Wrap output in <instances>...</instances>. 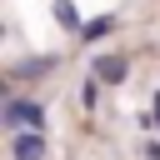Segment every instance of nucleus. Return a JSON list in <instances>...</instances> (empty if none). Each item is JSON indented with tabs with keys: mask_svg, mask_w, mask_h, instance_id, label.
I'll return each mask as SVG.
<instances>
[{
	"mask_svg": "<svg viewBox=\"0 0 160 160\" xmlns=\"http://www.w3.org/2000/svg\"><path fill=\"white\" fill-rule=\"evenodd\" d=\"M0 120H5L10 130H40V125H45V110H40L35 100H20V95H15V100H5V115H0Z\"/></svg>",
	"mask_w": 160,
	"mask_h": 160,
	"instance_id": "obj_1",
	"label": "nucleus"
},
{
	"mask_svg": "<svg viewBox=\"0 0 160 160\" xmlns=\"http://www.w3.org/2000/svg\"><path fill=\"white\" fill-rule=\"evenodd\" d=\"M10 155L15 160H45V135L40 130H15L10 135Z\"/></svg>",
	"mask_w": 160,
	"mask_h": 160,
	"instance_id": "obj_2",
	"label": "nucleus"
},
{
	"mask_svg": "<svg viewBox=\"0 0 160 160\" xmlns=\"http://www.w3.org/2000/svg\"><path fill=\"white\" fill-rule=\"evenodd\" d=\"M125 70H130V65H125L120 55H100V60H95V80H105V85H120Z\"/></svg>",
	"mask_w": 160,
	"mask_h": 160,
	"instance_id": "obj_3",
	"label": "nucleus"
},
{
	"mask_svg": "<svg viewBox=\"0 0 160 160\" xmlns=\"http://www.w3.org/2000/svg\"><path fill=\"white\" fill-rule=\"evenodd\" d=\"M50 65H55L50 55H40V60H20V65H15V80H30V75H45Z\"/></svg>",
	"mask_w": 160,
	"mask_h": 160,
	"instance_id": "obj_4",
	"label": "nucleus"
},
{
	"mask_svg": "<svg viewBox=\"0 0 160 160\" xmlns=\"http://www.w3.org/2000/svg\"><path fill=\"white\" fill-rule=\"evenodd\" d=\"M55 20H60L65 30H80V15H75V5H70V0H55Z\"/></svg>",
	"mask_w": 160,
	"mask_h": 160,
	"instance_id": "obj_5",
	"label": "nucleus"
},
{
	"mask_svg": "<svg viewBox=\"0 0 160 160\" xmlns=\"http://www.w3.org/2000/svg\"><path fill=\"white\" fill-rule=\"evenodd\" d=\"M110 30H115V20H110V15H100V20H90L80 35H85V40H100V35H110Z\"/></svg>",
	"mask_w": 160,
	"mask_h": 160,
	"instance_id": "obj_6",
	"label": "nucleus"
},
{
	"mask_svg": "<svg viewBox=\"0 0 160 160\" xmlns=\"http://www.w3.org/2000/svg\"><path fill=\"white\" fill-rule=\"evenodd\" d=\"M155 120H160V95H155Z\"/></svg>",
	"mask_w": 160,
	"mask_h": 160,
	"instance_id": "obj_7",
	"label": "nucleus"
}]
</instances>
